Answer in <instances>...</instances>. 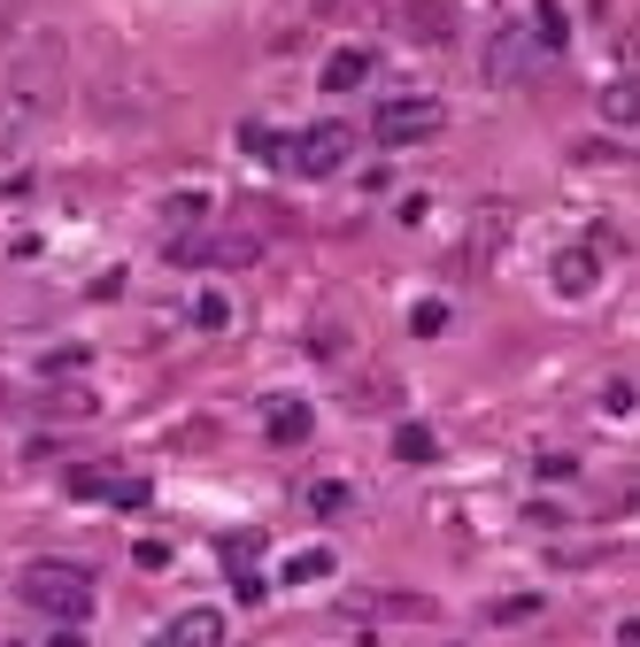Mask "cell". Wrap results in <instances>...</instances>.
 I'll list each match as a JSON object with an SVG mask.
<instances>
[{"label":"cell","instance_id":"6da1fadb","mask_svg":"<svg viewBox=\"0 0 640 647\" xmlns=\"http://www.w3.org/2000/svg\"><path fill=\"white\" fill-rule=\"evenodd\" d=\"M16 594H23V609H39V617H54V625L93 617V571H78V563H31V571L16 578Z\"/></svg>","mask_w":640,"mask_h":647},{"label":"cell","instance_id":"7a4b0ae2","mask_svg":"<svg viewBox=\"0 0 640 647\" xmlns=\"http://www.w3.org/2000/svg\"><path fill=\"white\" fill-rule=\"evenodd\" d=\"M440 124H448V109H440V101H386L370 132H378L386 147H417V140H433Z\"/></svg>","mask_w":640,"mask_h":647},{"label":"cell","instance_id":"3957f363","mask_svg":"<svg viewBox=\"0 0 640 647\" xmlns=\"http://www.w3.org/2000/svg\"><path fill=\"white\" fill-rule=\"evenodd\" d=\"M347 147H355V132H347V124H317V132H302V140H294V170H302V177H332V170H339V162H347Z\"/></svg>","mask_w":640,"mask_h":647},{"label":"cell","instance_id":"277c9868","mask_svg":"<svg viewBox=\"0 0 640 647\" xmlns=\"http://www.w3.org/2000/svg\"><path fill=\"white\" fill-rule=\"evenodd\" d=\"M216 640H224V617H216V609H185L162 647H216Z\"/></svg>","mask_w":640,"mask_h":647},{"label":"cell","instance_id":"5b68a950","mask_svg":"<svg viewBox=\"0 0 640 647\" xmlns=\"http://www.w3.org/2000/svg\"><path fill=\"white\" fill-rule=\"evenodd\" d=\"M363 78H370V54H363V47H339V54L324 62V93H355Z\"/></svg>","mask_w":640,"mask_h":647},{"label":"cell","instance_id":"8992f818","mask_svg":"<svg viewBox=\"0 0 640 647\" xmlns=\"http://www.w3.org/2000/svg\"><path fill=\"white\" fill-rule=\"evenodd\" d=\"M409 31L440 47V39H456V8L448 0H409Z\"/></svg>","mask_w":640,"mask_h":647},{"label":"cell","instance_id":"52a82bcc","mask_svg":"<svg viewBox=\"0 0 640 647\" xmlns=\"http://www.w3.org/2000/svg\"><path fill=\"white\" fill-rule=\"evenodd\" d=\"M602 124H640V78H618V85H602Z\"/></svg>","mask_w":640,"mask_h":647},{"label":"cell","instance_id":"ba28073f","mask_svg":"<svg viewBox=\"0 0 640 647\" xmlns=\"http://www.w3.org/2000/svg\"><path fill=\"white\" fill-rule=\"evenodd\" d=\"M271 440H278V448H302V440H309V409H302V401H278V409H271Z\"/></svg>","mask_w":640,"mask_h":647},{"label":"cell","instance_id":"9c48e42d","mask_svg":"<svg viewBox=\"0 0 640 647\" xmlns=\"http://www.w3.org/2000/svg\"><path fill=\"white\" fill-rule=\"evenodd\" d=\"M532 39H540V47H563V39H571V16H563V0H540V8H532Z\"/></svg>","mask_w":640,"mask_h":647},{"label":"cell","instance_id":"30bf717a","mask_svg":"<svg viewBox=\"0 0 640 647\" xmlns=\"http://www.w3.org/2000/svg\"><path fill=\"white\" fill-rule=\"evenodd\" d=\"M486 70H494L501 85H509V78H525V39H517V31H501V39H494V54H486Z\"/></svg>","mask_w":640,"mask_h":647},{"label":"cell","instance_id":"8fae6325","mask_svg":"<svg viewBox=\"0 0 640 647\" xmlns=\"http://www.w3.org/2000/svg\"><path fill=\"white\" fill-rule=\"evenodd\" d=\"M556 286L563 294H595V255H556Z\"/></svg>","mask_w":640,"mask_h":647},{"label":"cell","instance_id":"7c38bea8","mask_svg":"<svg viewBox=\"0 0 640 647\" xmlns=\"http://www.w3.org/2000/svg\"><path fill=\"white\" fill-rule=\"evenodd\" d=\"M394 455H402V463H433V455H440V440H433L425 424H402V432H394Z\"/></svg>","mask_w":640,"mask_h":647},{"label":"cell","instance_id":"4fadbf2b","mask_svg":"<svg viewBox=\"0 0 640 647\" xmlns=\"http://www.w3.org/2000/svg\"><path fill=\"white\" fill-rule=\"evenodd\" d=\"M417 339H440V331H448V301H417Z\"/></svg>","mask_w":640,"mask_h":647},{"label":"cell","instance_id":"5bb4252c","mask_svg":"<svg viewBox=\"0 0 640 647\" xmlns=\"http://www.w3.org/2000/svg\"><path fill=\"white\" fill-rule=\"evenodd\" d=\"M324 571H332V555H317V547H309V555H294V563H286V586H302V578H324Z\"/></svg>","mask_w":640,"mask_h":647},{"label":"cell","instance_id":"9a60e30c","mask_svg":"<svg viewBox=\"0 0 640 647\" xmlns=\"http://www.w3.org/2000/svg\"><path fill=\"white\" fill-rule=\"evenodd\" d=\"M309 509H317V516H339V509H347V485H317Z\"/></svg>","mask_w":640,"mask_h":647},{"label":"cell","instance_id":"2e32d148","mask_svg":"<svg viewBox=\"0 0 640 647\" xmlns=\"http://www.w3.org/2000/svg\"><path fill=\"white\" fill-rule=\"evenodd\" d=\"M47 647H85V640H78V633H54V640H47Z\"/></svg>","mask_w":640,"mask_h":647}]
</instances>
